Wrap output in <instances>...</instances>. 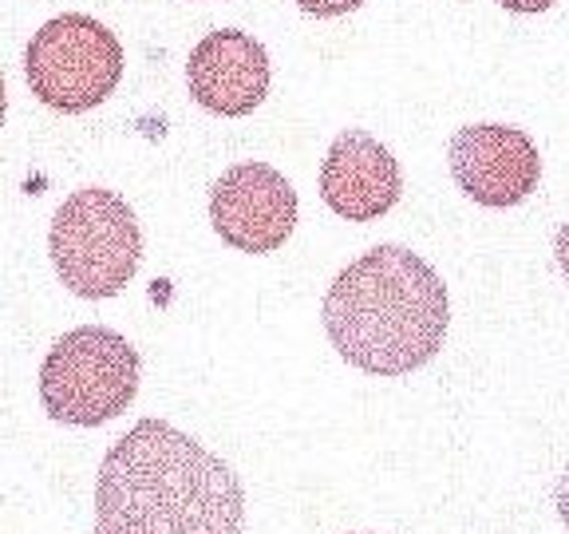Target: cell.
<instances>
[{
  "label": "cell",
  "mask_w": 569,
  "mask_h": 534,
  "mask_svg": "<svg viewBox=\"0 0 569 534\" xmlns=\"http://www.w3.org/2000/svg\"><path fill=\"white\" fill-rule=\"evenodd\" d=\"M558 515H561V523H566V531H569V472L558 479Z\"/></svg>",
  "instance_id": "4fadbf2b"
},
{
  "label": "cell",
  "mask_w": 569,
  "mask_h": 534,
  "mask_svg": "<svg viewBox=\"0 0 569 534\" xmlns=\"http://www.w3.org/2000/svg\"><path fill=\"white\" fill-rule=\"evenodd\" d=\"M210 222L241 254H273L297 226V190L269 162H233L210 190Z\"/></svg>",
  "instance_id": "8992f818"
},
{
  "label": "cell",
  "mask_w": 569,
  "mask_h": 534,
  "mask_svg": "<svg viewBox=\"0 0 569 534\" xmlns=\"http://www.w3.org/2000/svg\"><path fill=\"white\" fill-rule=\"evenodd\" d=\"M4 111H9V96H4V80H0V123H4Z\"/></svg>",
  "instance_id": "5bb4252c"
},
{
  "label": "cell",
  "mask_w": 569,
  "mask_h": 534,
  "mask_svg": "<svg viewBox=\"0 0 569 534\" xmlns=\"http://www.w3.org/2000/svg\"><path fill=\"white\" fill-rule=\"evenodd\" d=\"M403 175L391 151L368 131H345L332 139L320 167V198L348 222H376L400 202Z\"/></svg>",
  "instance_id": "9c48e42d"
},
{
  "label": "cell",
  "mask_w": 569,
  "mask_h": 534,
  "mask_svg": "<svg viewBox=\"0 0 569 534\" xmlns=\"http://www.w3.org/2000/svg\"><path fill=\"white\" fill-rule=\"evenodd\" d=\"M451 175L467 198L490 210H507L538 190L542 159L522 127L475 123L455 131Z\"/></svg>",
  "instance_id": "52a82bcc"
},
{
  "label": "cell",
  "mask_w": 569,
  "mask_h": 534,
  "mask_svg": "<svg viewBox=\"0 0 569 534\" xmlns=\"http://www.w3.org/2000/svg\"><path fill=\"white\" fill-rule=\"evenodd\" d=\"M297 9L309 12V17H348V12H356L365 0H293Z\"/></svg>",
  "instance_id": "30bf717a"
},
{
  "label": "cell",
  "mask_w": 569,
  "mask_h": 534,
  "mask_svg": "<svg viewBox=\"0 0 569 534\" xmlns=\"http://www.w3.org/2000/svg\"><path fill=\"white\" fill-rule=\"evenodd\" d=\"M139 392V353L116 329L83 325L48 348L40 365L44 412L71 427H99L123 416Z\"/></svg>",
  "instance_id": "277c9868"
},
{
  "label": "cell",
  "mask_w": 569,
  "mask_h": 534,
  "mask_svg": "<svg viewBox=\"0 0 569 534\" xmlns=\"http://www.w3.org/2000/svg\"><path fill=\"white\" fill-rule=\"evenodd\" d=\"M447 285L419 254L376 246L340 269L325 297V329L348 365L372 376L423 368L443 348Z\"/></svg>",
  "instance_id": "7a4b0ae2"
},
{
  "label": "cell",
  "mask_w": 569,
  "mask_h": 534,
  "mask_svg": "<svg viewBox=\"0 0 569 534\" xmlns=\"http://www.w3.org/2000/svg\"><path fill=\"white\" fill-rule=\"evenodd\" d=\"M241 523L233 467L167 419H139L103 455L96 534H241Z\"/></svg>",
  "instance_id": "6da1fadb"
},
{
  "label": "cell",
  "mask_w": 569,
  "mask_h": 534,
  "mask_svg": "<svg viewBox=\"0 0 569 534\" xmlns=\"http://www.w3.org/2000/svg\"><path fill=\"white\" fill-rule=\"evenodd\" d=\"M187 88L213 116H249L269 96V56L249 32H206L187 63Z\"/></svg>",
  "instance_id": "ba28073f"
},
{
  "label": "cell",
  "mask_w": 569,
  "mask_h": 534,
  "mask_svg": "<svg viewBox=\"0 0 569 534\" xmlns=\"http://www.w3.org/2000/svg\"><path fill=\"white\" fill-rule=\"evenodd\" d=\"M48 254L76 297L103 301L127 289L142 258V230L134 210L116 190H76L63 198L48 234Z\"/></svg>",
  "instance_id": "3957f363"
},
{
  "label": "cell",
  "mask_w": 569,
  "mask_h": 534,
  "mask_svg": "<svg viewBox=\"0 0 569 534\" xmlns=\"http://www.w3.org/2000/svg\"><path fill=\"white\" fill-rule=\"evenodd\" d=\"M507 12H546V9H553L558 0H498Z\"/></svg>",
  "instance_id": "8fae6325"
},
{
  "label": "cell",
  "mask_w": 569,
  "mask_h": 534,
  "mask_svg": "<svg viewBox=\"0 0 569 534\" xmlns=\"http://www.w3.org/2000/svg\"><path fill=\"white\" fill-rule=\"evenodd\" d=\"M553 254H558V266H561V274H566V281H569V222L558 230V241H553Z\"/></svg>",
  "instance_id": "7c38bea8"
},
{
  "label": "cell",
  "mask_w": 569,
  "mask_h": 534,
  "mask_svg": "<svg viewBox=\"0 0 569 534\" xmlns=\"http://www.w3.org/2000/svg\"><path fill=\"white\" fill-rule=\"evenodd\" d=\"M24 76L32 96L44 107L63 116H80L119 88L123 44L96 17L63 12L28 40Z\"/></svg>",
  "instance_id": "5b68a950"
}]
</instances>
